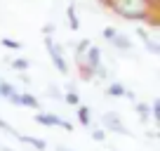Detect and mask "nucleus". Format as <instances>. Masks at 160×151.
Segmentation results:
<instances>
[{"label": "nucleus", "mask_w": 160, "mask_h": 151, "mask_svg": "<svg viewBox=\"0 0 160 151\" xmlns=\"http://www.w3.org/2000/svg\"><path fill=\"white\" fill-rule=\"evenodd\" d=\"M42 33H45V35H52V33H54V24H45V26H42Z\"/></svg>", "instance_id": "23"}, {"label": "nucleus", "mask_w": 160, "mask_h": 151, "mask_svg": "<svg viewBox=\"0 0 160 151\" xmlns=\"http://www.w3.org/2000/svg\"><path fill=\"white\" fill-rule=\"evenodd\" d=\"M106 5L127 21H148L155 12V3L151 0H106Z\"/></svg>", "instance_id": "1"}, {"label": "nucleus", "mask_w": 160, "mask_h": 151, "mask_svg": "<svg viewBox=\"0 0 160 151\" xmlns=\"http://www.w3.org/2000/svg\"><path fill=\"white\" fill-rule=\"evenodd\" d=\"M0 97L7 99V102H12L14 106H21L19 104V92H17V87L10 85V83H5V81H0Z\"/></svg>", "instance_id": "7"}, {"label": "nucleus", "mask_w": 160, "mask_h": 151, "mask_svg": "<svg viewBox=\"0 0 160 151\" xmlns=\"http://www.w3.org/2000/svg\"><path fill=\"white\" fill-rule=\"evenodd\" d=\"M92 139H94V142H106L104 128H97V130H92Z\"/></svg>", "instance_id": "20"}, {"label": "nucleus", "mask_w": 160, "mask_h": 151, "mask_svg": "<svg viewBox=\"0 0 160 151\" xmlns=\"http://www.w3.org/2000/svg\"><path fill=\"white\" fill-rule=\"evenodd\" d=\"M19 142H24V144H28V146H33V149H38V151H45L47 149V144L42 139H38V137H31V135H19L17 137Z\"/></svg>", "instance_id": "8"}, {"label": "nucleus", "mask_w": 160, "mask_h": 151, "mask_svg": "<svg viewBox=\"0 0 160 151\" xmlns=\"http://www.w3.org/2000/svg\"><path fill=\"white\" fill-rule=\"evenodd\" d=\"M111 43H113L118 50H132V40L127 38V35H122V33H115Z\"/></svg>", "instance_id": "11"}, {"label": "nucleus", "mask_w": 160, "mask_h": 151, "mask_svg": "<svg viewBox=\"0 0 160 151\" xmlns=\"http://www.w3.org/2000/svg\"><path fill=\"white\" fill-rule=\"evenodd\" d=\"M134 109H137V113H139V121L141 123H148L151 121V106L146 104V102H137Z\"/></svg>", "instance_id": "10"}, {"label": "nucleus", "mask_w": 160, "mask_h": 151, "mask_svg": "<svg viewBox=\"0 0 160 151\" xmlns=\"http://www.w3.org/2000/svg\"><path fill=\"white\" fill-rule=\"evenodd\" d=\"M64 102H66V104H71V106H80V97H78V92H68V95L64 97Z\"/></svg>", "instance_id": "17"}, {"label": "nucleus", "mask_w": 160, "mask_h": 151, "mask_svg": "<svg viewBox=\"0 0 160 151\" xmlns=\"http://www.w3.org/2000/svg\"><path fill=\"white\" fill-rule=\"evenodd\" d=\"M90 113H92V111H90V106H78V123H80V125H90V123H92V116H90Z\"/></svg>", "instance_id": "13"}, {"label": "nucleus", "mask_w": 160, "mask_h": 151, "mask_svg": "<svg viewBox=\"0 0 160 151\" xmlns=\"http://www.w3.org/2000/svg\"><path fill=\"white\" fill-rule=\"evenodd\" d=\"M151 3H155V5H158V3H160V0H151Z\"/></svg>", "instance_id": "27"}, {"label": "nucleus", "mask_w": 160, "mask_h": 151, "mask_svg": "<svg viewBox=\"0 0 160 151\" xmlns=\"http://www.w3.org/2000/svg\"><path fill=\"white\" fill-rule=\"evenodd\" d=\"M0 43H2V45H5V47H12V50H19V43H17V40H10V38H2V40H0Z\"/></svg>", "instance_id": "22"}, {"label": "nucleus", "mask_w": 160, "mask_h": 151, "mask_svg": "<svg viewBox=\"0 0 160 151\" xmlns=\"http://www.w3.org/2000/svg\"><path fill=\"white\" fill-rule=\"evenodd\" d=\"M33 121L40 123V125H47V128H64L66 132H73V123H68V121H64V118H59L57 113H35Z\"/></svg>", "instance_id": "3"}, {"label": "nucleus", "mask_w": 160, "mask_h": 151, "mask_svg": "<svg viewBox=\"0 0 160 151\" xmlns=\"http://www.w3.org/2000/svg\"><path fill=\"white\" fill-rule=\"evenodd\" d=\"M57 151H73V149H66V146H57Z\"/></svg>", "instance_id": "25"}, {"label": "nucleus", "mask_w": 160, "mask_h": 151, "mask_svg": "<svg viewBox=\"0 0 160 151\" xmlns=\"http://www.w3.org/2000/svg\"><path fill=\"white\" fill-rule=\"evenodd\" d=\"M68 26H71L73 31L80 29V21H78V14H75V7H73V5L68 7Z\"/></svg>", "instance_id": "14"}, {"label": "nucleus", "mask_w": 160, "mask_h": 151, "mask_svg": "<svg viewBox=\"0 0 160 151\" xmlns=\"http://www.w3.org/2000/svg\"><path fill=\"white\" fill-rule=\"evenodd\" d=\"M82 57H85V59H78V64L85 66V69H90V71L97 69V66L101 64V50H99L97 45H90V47H87V52H85Z\"/></svg>", "instance_id": "5"}, {"label": "nucleus", "mask_w": 160, "mask_h": 151, "mask_svg": "<svg viewBox=\"0 0 160 151\" xmlns=\"http://www.w3.org/2000/svg\"><path fill=\"white\" fill-rule=\"evenodd\" d=\"M47 97H52V99H59V102H64V97H61V92H59V87H57V85H50V87H47Z\"/></svg>", "instance_id": "18"}, {"label": "nucleus", "mask_w": 160, "mask_h": 151, "mask_svg": "<svg viewBox=\"0 0 160 151\" xmlns=\"http://www.w3.org/2000/svg\"><path fill=\"white\" fill-rule=\"evenodd\" d=\"M45 47H47V52H50V57H52V64H54V69L59 71V73L68 76V64H66V59H64V52H61L59 45H54L52 35H45Z\"/></svg>", "instance_id": "2"}, {"label": "nucleus", "mask_w": 160, "mask_h": 151, "mask_svg": "<svg viewBox=\"0 0 160 151\" xmlns=\"http://www.w3.org/2000/svg\"><path fill=\"white\" fill-rule=\"evenodd\" d=\"M19 104L21 106H28V109H40L38 97H33L31 92H19Z\"/></svg>", "instance_id": "9"}, {"label": "nucleus", "mask_w": 160, "mask_h": 151, "mask_svg": "<svg viewBox=\"0 0 160 151\" xmlns=\"http://www.w3.org/2000/svg\"><path fill=\"white\" fill-rule=\"evenodd\" d=\"M10 66H12L14 71H28L31 61H28V59H14V61H10Z\"/></svg>", "instance_id": "16"}, {"label": "nucleus", "mask_w": 160, "mask_h": 151, "mask_svg": "<svg viewBox=\"0 0 160 151\" xmlns=\"http://www.w3.org/2000/svg\"><path fill=\"white\" fill-rule=\"evenodd\" d=\"M101 123H104V128L111 130V132H118V135H132V132L122 125L118 111H108V113H104V116H101Z\"/></svg>", "instance_id": "4"}, {"label": "nucleus", "mask_w": 160, "mask_h": 151, "mask_svg": "<svg viewBox=\"0 0 160 151\" xmlns=\"http://www.w3.org/2000/svg\"><path fill=\"white\" fill-rule=\"evenodd\" d=\"M151 118L153 121H160V102L153 99V104H151Z\"/></svg>", "instance_id": "19"}, {"label": "nucleus", "mask_w": 160, "mask_h": 151, "mask_svg": "<svg viewBox=\"0 0 160 151\" xmlns=\"http://www.w3.org/2000/svg\"><path fill=\"white\" fill-rule=\"evenodd\" d=\"M115 33H118V31H115L113 26H106V29L101 31V35H104V38H106V40H108V43L113 40V35H115Z\"/></svg>", "instance_id": "21"}, {"label": "nucleus", "mask_w": 160, "mask_h": 151, "mask_svg": "<svg viewBox=\"0 0 160 151\" xmlns=\"http://www.w3.org/2000/svg\"><path fill=\"white\" fill-rule=\"evenodd\" d=\"M125 97H127V99H130V102H134V104H137V95H134V92L125 90Z\"/></svg>", "instance_id": "24"}, {"label": "nucleus", "mask_w": 160, "mask_h": 151, "mask_svg": "<svg viewBox=\"0 0 160 151\" xmlns=\"http://www.w3.org/2000/svg\"><path fill=\"white\" fill-rule=\"evenodd\" d=\"M90 45H92V43L87 40V38H85V40H80L78 45H75V59H82V55L87 52V47H90Z\"/></svg>", "instance_id": "15"}, {"label": "nucleus", "mask_w": 160, "mask_h": 151, "mask_svg": "<svg viewBox=\"0 0 160 151\" xmlns=\"http://www.w3.org/2000/svg\"><path fill=\"white\" fill-rule=\"evenodd\" d=\"M0 151H12V149H7V146H2V149H0Z\"/></svg>", "instance_id": "26"}, {"label": "nucleus", "mask_w": 160, "mask_h": 151, "mask_svg": "<svg viewBox=\"0 0 160 151\" xmlns=\"http://www.w3.org/2000/svg\"><path fill=\"white\" fill-rule=\"evenodd\" d=\"M106 95L113 97V99H120V97H125V85H122V83H111V85L106 87Z\"/></svg>", "instance_id": "12"}, {"label": "nucleus", "mask_w": 160, "mask_h": 151, "mask_svg": "<svg viewBox=\"0 0 160 151\" xmlns=\"http://www.w3.org/2000/svg\"><path fill=\"white\" fill-rule=\"evenodd\" d=\"M137 35H139V38H141V43H144V45H146V50H148L151 55H160V45H158V43L153 40V35H151V33H148V31H146V29H141V26H137Z\"/></svg>", "instance_id": "6"}]
</instances>
